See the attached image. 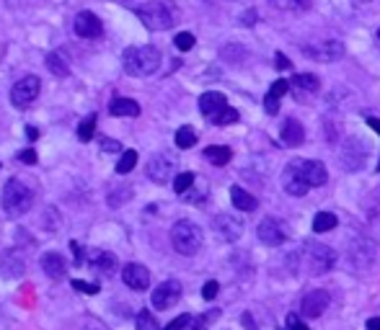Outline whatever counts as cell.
<instances>
[{
    "instance_id": "cell-34",
    "label": "cell",
    "mask_w": 380,
    "mask_h": 330,
    "mask_svg": "<svg viewBox=\"0 0 380 330\" xmlns=\"http://www.w3.org/2000/svg\"><path fill=\"white\" fill-rule=\"evenodd\" d=\"M210 121H213V124H217V127H228V124H235V121H238V111L230 109V106H225V109L217 111V114H215Z\"/></svg>"
},
{
    "instance_id": "cell-55",
    "label": "cell",
    "mask_w": 380,
    "mask_h": 330,
    "mask_svg": "<svg viewBox=\"0 0 380 330\" xmlns=\"http://www.w3.org/2000/svg\"><path fill=\"white\" fill-rule=\"evenodd\" d=\"M378 42H380V29H378Z\"/></svg>"
},
{
    "instance_id": "cell-46",
    "label": "cell",
    "mask_w": 380,
    "mask_h": 330,
    "mask_svg": "<svg viewBox=\"0 0 380 330\" xmlns=\"http://www.w3.org/2000/svg\"><path fill=\"white\" fill-rule=\"evenodd\" d=\"M287 330H308V328H305V322H302L300 318L290 315V318H287Z\"/></svg>"
},
{
    "instance_id": "cell-35",
    "label": "cell",
    "mask_w": 380,
    "mask_h": 330,
    "mask_svg": "<svg viewBox=\"0 0 380 330\" xmlns=\"http://www.w3.org/2000/svg\"><path fill=\"white\" fill-rule=\"evenodd\" d=\"M134 165H137V153L134 150H124L119 163H117V173H130Z\"/></svg>"
},
{
    "instance_id": "cell-3",
    "label": "cell",
    "mask_w": 380,
    "mask_h": 330,
    "mask_svg": "<svg viewBox=\"0 0 380 330\" xmlns=\"http://www.w3.org/2000/svg\"><path fill=\"white\" fill-rule=\"evenodd\" d=\"M34 207V191L29 186H23L21 181L11 178L3 186V212L8 217H21Z\"/></svg>"
},
{
    "instance_id": "cell-15",
    "label": "cell",
    "mask_w": 380,
    "mask_h": 330,
    "mask_svg": "<svg viewBox=\"0 0 380 330\" xmlns=\"http://www.w3.org/2000/svg\"><path fill=\"white\" fill-rule=\"evenodd\" d=\"M122 279L124 284L134 289V292H145L150 286V271L143 264H127L122 268Z\"/></svg>"
},
{
    "instance_id": "cell-4",
    "label": "cell",
    "mask_w": 380,
    "mask_h": 330,
    "mask_svg": "<svg viewBox=\"0 0 380 330\" xmlns=\"http://www.w3.org/2000/svg\"><path fill=\"white\" fill-rule=\"evenodd\" d=\"M171 242L181 255H194L202 248V230L191 220H179L171 227Z\"/></svg>"
},
{
    "instance_id": "cell-29",
    "label": "cell",
    "mask_w": 380,
    "mask_h": 330,
    "mask_svg": "<svg viewBox=\"0 0 380 330\" xmlns=\"http://www.w3.org/2000/svg\"><path fill=\"white\" fill-rule=\"evenodd\" d=\"M336 225H339V220H336V214H331V212H318L313 217L316 232H329V230H334Z\"/></svg>"
},
{
    "instance_id": "cell-45",
    "label": "cell",
    "mask_w": 380,
    "mask_h": 330,
    "mask_svg": "<svg viewBox=\"0 0 380 330\" xmlns=\"http://www.w3.org/2000/svg\"><path fill=\"white\" fill-rule=\"evenodd\" d=\"M19 160H21V163H29V165H36V150H32V147H29V150H21V153H19Z\"/></svg>"
},
{
    "instance_id": "cell-26",
    "label": "cell",
    "mask_w": 380,
    "mask_h": 330,
    "mask_svg": "<svg viewBox=\"0 0 380 330\" xmlns=\"http://www.w3.org/2000/svg\"><path fill=\"white\" fill-rule=\"evenodd\" d=\"M47 67H49V73L57 77H65L70 73V65L65 62V57L60 55V52H49L47 55Z\"/></svg>"
},
{
    "instance_id": "cell-23",
    "label": "cell",
    "mask_w": 380,
    "mask_h": 330,
    "mask_svg": "<svg viewBox=\"0 0 380 330\" xmlns=\"http://www.w3.org/2000/svg\"><path fill=\"white\" fill-rule=\"evenodd\" d=\"M302 140H305V129H302L300 121L295 119L285 121V127H282V142L287 144V147H298V144H302Z\"/></svg>"
},
{
    "instance_id": "cell-16",
    "label": "cell",
    "mask_w": 380,
    "mask_h": 330,
    "mask_svg": "<svg viewBox=\"0 0 380 330\" xmlns=\"http://www.w3.org/2000/svg\"><path fill=\"white\" fill-rule=\"evenodd\" d=\"M215 232L223 238V240L233 242L241 238V232H244V222L233 217V214H217L215 217Z\"/></svg>"
},
{
    "instance_id": "cell-11",
    "label": "cell",
    "mask_w": 380,
    "mask_h": 330,
    "mask_svg": "<svg viewBox=\"0 0 380 330\" xmlns=\"http://www.w3.org/2000/svg\"><path fill=\"white\" fill-rule=\"evenodd\" d=\"M368 160V144L362 142V140H349L344 144V150H342V163L347 170H359L362 165Z\"/></svg>"
},
{
    "instance_id": "cell-21",
    "label": "cell",
    "mask_w": 380,
    "mask_h": 330,
    "mask_svg": "<svg viewBox=\"0 0 380 330\" xmlns=\"http://www.w3.org/2000/svg\"><path fill=\"white\" fill-rule=\"evenodd\" d=\"M21 274H23V261L21 255H16V251H8V253L0 255V276L16 279V276Z\"/></svg>"
},
{
    "instance_id": "cell-14",
    "label": "cell",
    "mask_w": 380,
    "mask_h": 330,
    "mask_svg": "<svg viewBox=\"0 0 380 330\" xmlns=\"http://www.w3.org/2000/svg\"><path fill=\"white\" fill-rule=\"evenodd\" d=\"M171 176H174V160L168 155H153L147 163V178L163 186L171 181Z\"/></svg>"
},
{
    "instance_id": "cell-54",
    "label": "cell",
    "mask_w": 380,
    "mask_h": 330,
    "mask_svg": "<svg viewBox=\"0 0 380 330\" xmlns=\"http://www.w3.org/2000/svg\"><path fill=\"white\" fill-rule=\"evenodd\" d=\"M378 173H380V160H378Z\"/></svg>"
},
{
    "instance_id": "cell-31",
    "label": "cell",
    "mask_w": 380,
    "mask_h": 330,
    "mask_svg": "<svg viewBox=\"0 0 380 330\" xmlns=\"http://www.w3.org/2000/svg\"><path fill=\"white\" fill-rule=\"evenodd\" d=\"M194 144H197V132H194L191 127H181L179 132H176V147L189 150V147H194Z\"/></svg>"
},
{
    "instance_id": "cell-22",
    "label": "cell",
    "mask_w": 380,
    "mask_h": 330,
    "mask_svg": "<svg viewBox=\"0 0 380 330\" xmlns=\"http://www.w3.org/2000/svg\"><path fill=\"white\" fill-rule=\"evenodd\" d=\"M302 173H305L311 186H324L326 181H329L326 165L321 160H302Z\"/></svg>"
},
{
    "instance_id": "cell-6",
    "label": "cell",
    "mask_w": 380,
    "mask_h": 330,
    "mask_svg": "<svg viewBox=\"0 0 380 330\" xmlns=\"http://www.w3.org/2000/svg\"><path fill=\"white\" fill-rule=\"evenodd\" d=\"M282 186L290 196H305L311 191V183L302 173V160H295V163H287V168L282 170Z\"/></svg>"
},
{
    "instance_id": "cell-33",
    "label": "cell",
    "mask_w": 380,
    "mask_h": 330,
    "mask_svg": "<svg viewBox=\"0 0 380 330\" xmlns=\"http://www.w3.org/2000/svg\"><path fill=\"white\" fill-rule=\"evenodd\" d=\"M194 183H197V176H194V173H179V176L174 178V191H176L179 196H184Z\"/></svg>"
},
{
    "instance_id": "cell-2",
    "label": "cell",
    "mask_w": 380,
    "mask_h": 330,
    "mask_svg": "<svg viewBox=\"0 0 380 330\" xmlns=\"http://www.w3.org/2000/svg\"><path fill=\"white\" fill-rule=\"evenodd\" d=\"M134 13H137V18L145 23V29H150V31H166V29H171L176 23V13L163 0H150L145 5L134 8Z\"/></svg>"
},
{
    "instance_id": "cell-37",
    "label": "cell",
    "mask_w": 380,
    "mask_h": 330,
    "mask_svg": "<svg viewBox=\"0 0 380 330\" xmlns=\"http://www.w3.org/2000/svg\"><path fill=\"white\" fill-rule=\"evenodd\" d=\"M194 34H189V31H181V34H176V39H174V45H176V49H181V52H189L191 47H194Z\"/></svg>"
},
{
    "instance_id": "cell-47",
    "label": "cell",
    "mask_w": 380,
    "mask_h": 330,
    "mask_svg": "<svg viewBox=\"0 0 380 330\" xmlns=\"http://www.w3.org/2000/svg\"><path fill=\"white\" fill-rule=\"evenodd\" d=\"M257 11H246L244 13V16H241V23H244V26H254V23H257Z\"/></svg>"
},
{
    "instance_id": "cell-44",
    "label": "cell",
    "mask_w": 380,
    "mask_h": 330,
    "mask_svg": "<svg viewBox=\"0 0 380 330\" xmlns=\"http://www.w3.org/2000/svg\"><path fill=\"white\" fill-rule=\"evenodd\" d=\"M101 147H104L106 153H119V150H122V144L117 142V140H109V137H101Z\"/></svg>"
},
{
    "instance_id": "cell-43",
    "label": "cell",
    "mask_w": 380,
    "mask_h": 330,
    "mask_svg": "<svg viewBox=\"0 0 380 330\" xmlns=\"http://www.w3.org/2000/svg\"><path fill=\"white\" fill-rule=\"evenodd\" d=\"M217 289H220V284H217V281H207V284L202 286V297H204V299H215V297H217Z\"/></svg>"
},
{
    "instance_id": "cell-51",
    "label": "cell",
    "mask_w": 380,
    "mask_h": 330,
    "mask_svg": "<svg viewBox=\"0 0 380 330\" xmlns=\"http://www.w3.org/2000/svg\"><path fill=\"white\" fill-rule=\"evenodd\" d=\"M368 330H380V318H370L368 320Z\"/></svg>"
},
{
    "instance_id": "cell-42",
    "label": "cell",
    "mask_w": 380,
    "mask_h": 330,
    "mask_svg": "<svg viewBox=\"0 0 380 330\" xmlns=\"http://www.w3.org/2000/svg\"><path fill=\"white\" fill-rule=\"evenodd\" d=\"M264 111H267V114H277V111H280V99L272 96V93H267V99H264Z\"/></svg>"
},
{
    "instance_id": "cell-38",
    "label": "cell",
    "mask_w": 380,
    "mask_h": 330,
    "mask_svg": "<svg viewBox=\"0 0 380 330\" xmlns=\"http://www.w3.org/2000/svg\"><path fill=\"white\" fill-rule=\"evenodd\" d=\"M127 199H132V188L124 186L122 191H114V194H109V207H119V204H124Z\"/></svg>"
},
{
    "instance_id": "cell-50",
    "label": "cell",
    "mask_w": 380,
    "mask_h": 330,
    "mask_svg": "<svg viewBox=\"0 0 380 330\" xmlns=\"http://www.w3.org/2000/svg\"><path fill=\"white\" fill-rule=\"evenodd\" d=\"M368 124H370V129H372V132H378V134H380V119H375V116H370Z\"/></svg>"
},
{
    "instance_id": "cell-19",
    "label": "cell",
    "mask_w": 380,
    "mask_h": 330,
    "mask_svg": "<svg viewBox=\"0 0 380 330\" xmlns=\"http://www.w3.org/2000/svg\"><path fill=\"white\" fill-rule=\"evenodd\" d=\"M39 266H42V271H45L49 279H55V281L65 279V274H67V264L60 253H45L42 255V261H39Z\"/></svg>"
},
{
    "instance_id": "cell-25",
    "label": "cell",
    "mask_w": 380,
    "mask_h": 330,
    "mask_svg": "<svg viewBox=\"0 0 380 330\" xmlns=\"http://www.w3.org/2000/svg\"><path fill=\"white\" fill-rule=\"evenodd\" d=\"M109 114L112 116H137L140 114V103L132 99H114L109 103Z\"/></svg>"
},
{
    "instance_id": "cell-1",
    "label": "cell",
    "mask_w": 380,
    "mask_h": 330,
    "mask_svg": "<svg viewBox=\"0 0 380 330\" xmlns=\"http://www.w3.org/2000/svg\"><path fill=\"white\" fill-rule=\"evenodd\" d=\"M124 70L127 75L132 77H145L153 75L158 67H161V49L153 45L145 47H127L122 55Z\"/></svg>"
},
{
    "instance_id": "cell-20",
    "label": "cell",
    "mask_w": 380,
    "mask_h": 330,
    "mask_svg": "<svg viewBox=\"0 0 380 330\" xmlns=\"http://www.w3.org/2000/svg\"><path fill=\"white\" fill-rule=\"evenodd\" d=\"M228 106V101H225L223 93H217V90H207V93H202L200 99V111L207 116V119H213L217 111H223Z\"/></svg>"
},
{
    "instance_id": "cell-7",
    "label": "cell",
    "mask_w": 380,
    "mask_h": 330,
    "mask_svg": "<svg viewBox=\"0 0 380 330\" xmlns=\"http://www.w3.org/2000/svg\"><path fill=\"white\" fill-rule=\"evenodd\" d=\"M305 57H311L316 62H336L339 57L344 55V45L336 42V39H326V42H318V45H311V47H302Z\"/></svg>"
},
{
    "instance_id": "cell-17",
    "label": "cell",
    "mask_w": 380,
    "mask_h": 330,
    "mask_svg": "<svg viewBox=\"0 0 380 330\" xmlns=\"http://www.w3.org/2000/svg\"><path fill=\"white\" fill-rule=\"evenodd\" d=\"M73 29H75V34L83 36V39H96V36L101 34L99 16H96V13H91V11H80L78 16H75Z\"/></svg>"
},
{
    "instance_id": "cell-40",
    "label": "cell",
    "mask_w": 380,
    "mask_h": 330,
    "mask_svg": "<svg viewBox=\"0 0 380 330\" xmlns=\"http://www.w3.org/2000/svg\"><path fill=\"white\" fill-rule=\"evenodd\" d=\"M189 322H191V315H179V318L174 320V322H168L163 330H184L187 325H189Z\"/></svg>"
},
{
    "instance_id": "cell-10",
    "label": "cell",
    "mask_w": 380,
    "mask_h": 330,
    "mask_svg": "<svg viewBox=\"0 0 380 330\" xmlns=\"http://www.w3.org/2000/svg\"><path fill=\"white\" fill-rule=\"evenodd\" d=\"M179 299H181V284L171 279V281H163L158 289H153L150 302H153V307L156 309H171Z\"/></svg>"
},
{
    "instance_id": "cell-12",
    "label": "cell",
    "mask_w": 380,
    "mask_h": 330,
    "mask_svg": "<svg viewBox=\"0 0 380 330\" xmlns=\"http://www.w3.org/2000/svg\"><path fill=\"white\" fill-rule=\"evenodd\" d=\"M329 302H331L329 292H324V289H316V292H311V294H305V297H302L300 312L305 315V318H321L326 309H329Z\"/></svg>"
},
{
    "instance_id": "cell-52",
    "label": "cell",
    "mask_w": 380,
    "mask_h": 330,
    "mask_svg": "<svg viewBox=\"0 0 380 330\" xmlns=\"http://www.w3.org/2000/svg\"><path fill=\"white\" fill-rule=\"evenodd\" d=\"M26 137H29V140H39V129H34V127H26Z\"/></svg>"
},
{
    "instance_id": "cell-39",
    "label": "cell",
    "mask_w": 380,
    "mask_h": 330,
    "mask_svg": "<svg viewBox=\"0 0 380 330\" xmlns=\"http://www.w3.org/2000/svg\"><path fill=\"white\" fill-rule=\"evenodd\" d=\"M73 289H78L83 294H99V284H88V281H80V279L73 281Z\"/></svg>"
},
{
    "instance_id": "cell-36",
    "label": "cell",
    "mask_w": 380,
    "mask_h": 330,
    "mask_svg": "<svg viewBox=\"0 0 380 330\" xmlns=\"http://www.w3.org/2000/svg\"><path fill=\"white\" fill-rule=\"evenodd\" d=\"M137 330H158L156 318L147 309H140V315H137Z\"/></svg>"
},
{
    "instance_id": "cell-28",
    "label": "cell",
    "mask_w": 380,
    "mask_h": 330,
    "mask_svg": "<svg viewBox=\"0 0 380 330\" xmlns=\"http://www.w3.org/2000/svg\"><path fill=\"white\" fill-rule=\"evenodd\" d=\"M204 157H207V160H210L213 165H217V168H220V165L230 163L233 153H230L228 147H223V144H220V147H207V150H204Z\"/></svg>"
},
{
    "instance_id": "cell-48",
    "label": "cell",
    "mask_w": 380,
    "mask_h": 330,
    "mask_svg": "<svg viewBox=\"0 0 380 330\" xmlns=\"http://www.w3.org/2000/svg\"><path fill=\"white\" fill-rule=\"evenodd\" d=\"M70 248H73V255H75V264H83V245H78V242L73 240L70 242Z\"/></svg>"
},
{
    "instance_id": "cell-24",
    "label": "cell",
    "mask_w": 380,
    "mask_h": 330,
    "mask_svg": "<svg viewBox=\"0 0 380 330\" xmlns=\"http://www.w3.org/2000/svg\"><path fill=\"white\" fill-rule=\"evenodd\" d=\"M230 201H233L235 210H241V212H254V210L259 207L257 199L251 196L246 188H241V186H233V188H230Z\"/></svg>"
},
{
    "instance_id": "cell-5",
    "label": "cell",
    "mask_w": 380,
    "mask_h": 330,
    "mask_svg": "<svg viewBox=\"0 0 380 330\" xmlns=\"http://www.w3.org/2000/svg\"><path fill=\"white\" fill-rule=\"evenodd\" d=\"M39 90H42V80L36 75H26L21 77L11 90V103L16 109H29L36 96H39Z\"/></svg>"
},
{
    "instance_id": "cell-30",
    "label": "cell",
    "mask_w": 380,
    "mask_h": 330,
    "mask_svg": "<svg viewBox=\"0 0 380 330\" xmlns=\"http://www.w3.org/2000/svg\"><path fill=\"white\" fill-rule=\"evenodd\" d=\"M274 8L280 11H290V13H300L311 8V0H269Z\"/></svg>"
},
{
    "instance_id": "cell-27",
    "label": "cell",
    "mask_w": 380,
    "mask_h": 330,
    "mask_svg": "<svg viewBox=\"0 0 380 330\" xmlns=\"http://www.w3.org/2000/svg\"><path fill=\"white\" fill-rule=\"evenodd\" d=\"M292 86H295V90H302V93H316L318 90V77L311 75V73H300V75L292 77Z\"/></svg>"
},
{
    "instance_id": "cell-13",
    "label": "cell",
    "mask_w": 380,
    "mask_h": 330,
    "mask_svg": "<svg viewBox=\"0 0 380 330\" xmlns=\"http://www.w3.org/2000/svg\"><path fill=\"white\" fill-rule=\"evenodd\" d=\"M349 261L352 266H359V268H368L375 261V245L368 238H357V240L349 245Z\"/></svg>"
},
{
    "instance_id": "cell-41",
    "label": "cell",
    "mask_w": 380,
    "mask_h": 330,
    "mask_svg": "<svg viewBox=\"0 0 380 330\" xmlns=\"http://www.w3.org/2000/svg\"><path fill=\"white\" fill-rule=\"evenodd\" d=\"M287 88H290V83H287V80H274V86L269 88V93H272V96H277V99H282V96L287 93Z\"/></svg>"
},
{
    "instance_id": "cell-18",
    "label": "cell",
    "mask_w": 380,
    "mask_h": 330,
    "mask_svg": "<svg viewBox=\"0 0 380 330\" xmlns=\"http://www.w3.org/2000/svg\"><path fill=\"white\" fill-rule=\"evenodd\" d=\"M91 268L96 271L99 276H114L117 274V268H119V261H117V255L109 253V251H99V253L91 258Z\"/></svg>"
},
{
    "instance_id": "cell-49",
    "label": "cell",
    "mask_w": 380,
    "mask_h": 330,
    "mask_svg": "<svg viewBox=\"0 0 380 330\" xmlns=\"http://www.w3.org/2000/svg\"><path fill=\"white\" fill-rule=\"evenodd\" d=\"M274 60H277L274 65L280 67V70H287V67H290V60H287V57L282 55V52H277V55H274Z\"/></svg>"
},
{
    "instance_id": "cell-9",
    "label": "cell",
    "mask_w": 380,
    "mask_h": 330,
    "mask_svg": "<svg viewBox=\"0 0 380 330\" xmlns=\"http://www.w3.org/2000/svg\"><path fill=\"white\" fill-rule=\"evenodd\" d=\"M308 261H311V271L313 274H326V271H331L336 264V253L329 248V245H321V242H316L308 248Z\"/></svg>"
},
{
    "instance_id": "cell-32",
    "label": "cell",
    "mask_w": 380,
    "mask_h": 330,
    "mask_svg": "<svg viewBox=\"0 0 380 330\" xmlns=\"http://www.w3.org/2000/svg\"><path fill=\"white\" fill-rule=\"evenodd\" d=\"M93 132H96V116L91 114L78 124V140L80 142H91L93 140Z\"/></svg>"
},
{
    "instance_id": "cell-53",
    "label": "cell",
    "mask_w": 380,
    "mask_h": 330,
    "mask_svg": "<svg viewBox=\"0 0 380 330\" xmlns=\"http://www.w3.org/2000/svg\"><path fill=\"white\" fill-rule=\"evenodd\" d=\"M359 3H372V0H359Z\"/></svg>"
},
{
    "instance_id": "cell-8",
    "label": "cell",
    "mask_w": 380,
    "mask_h": 330,
    "mask_svg": "<svg viewBox=\"0 0 380 330\" xmlns=\"http://www.w3.org/2000/svg\"><path fill=\"white\" fill-rule=\"evenodd\" d=\"M257 232H259V240L267 242V245H282V242L287 240V227L277 217H264V220L259 222Z\"/></svg>"
}]
</instances>
